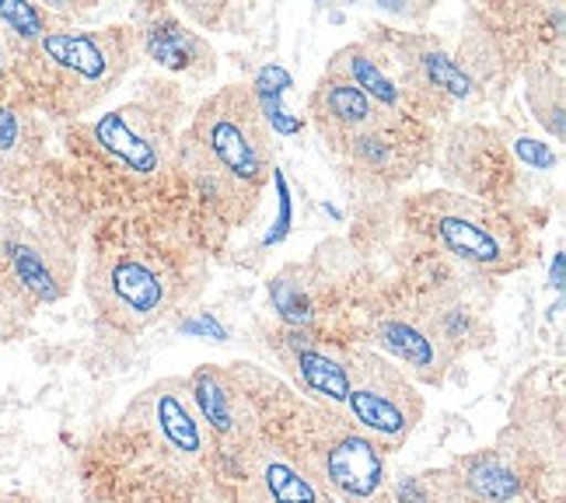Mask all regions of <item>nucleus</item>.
<instances>
[{"mask_svg":"<svg viewBox=\"0 0 566 503\" xmlns=\"http://www.w3.org/2000/svg\"><path fill=\"white\" fill-rule=\"evenodd\" d=\"M140 56V32L129 25L108 29H53L29 53L14 56V77H21L42 108L77 119L116 92Z\"/></svg>","mask_w":566,"mask_h":503,"instance_id":"obj_1","label":"nucleus"},{"mask_svg":"<svg viewBox=\"0 0 566 503\" xmlns=\"http://www.w3.org/2000/svg\"><path fill=\"white\" fill-rule=\"evenodd\" d=\"M189 155L200 171L234 186H263L273 171V134L249 87L231 84L203 102L189 129Z\"/></svg>","mask_w":566,"mask_h":503,"instance_id":"obj_2","label":"nucleus"},{"mask_svg":"<svg viewBox=\"0 0 566 503\" xmlns=\"http://www.w3.org/2000/svg\"><path fill=\"white\" fill-rule=\"evenodd\" d=\"M343 412L350 427L381 451H399L423 420V396L399 364L375 349H354Z\"/></svg>","mask_w":566,"mask_h":503,"instance_id":"obj_3","label":"nucleus"},{"mask_svg":"<svg viewBox=\"0 0 566 503\" xmlns=\"http://www.w3.org/2000/svg\"><path fill=\"white\" fill-rule=\"evenodd\" d=\"M427 231L438 238V245L448 249L479 270L507 273L521 266V242L511 221H504L490 207L465 200L454 192H433L423 203Z\"/></svg>","mask_w":566,"mask_h":503,"instance_id":"obj_4","label":"nucleus"},{"mask_svg":"<svg viewBox=\"0 0 566 503\" xmlns=\"http://www.w3.org/2000/svg\"><path fill=\"white\" fill-rule=\"evenodd\" d=\"M88 294L105 322L119 329H144L165 318L171 304V283L155 259L140 252L98 255L88 273Z\"/></svg>","mask_w":566,"mask_h":503,"instance_id":"obj_5","label":"nucleus"},{"mask_svg":"<svg viewBox=\"0 0 566 503\" xmlns=\"http://www.w3.org/2000/svg\"><path fill=\"white\" fill-rule=\"evenodd\" d=\"M0 276L32 304H53L74 287V249L50 228L0 217Z\"/></svg>","mask_w":566,"mask_h":503,"instance_id":"obj_6","label":"nucleus"},{"mask_svg":"<svg viewBox=\"0 0 566 503\" xmlns=\"http://www.w3.org/2000/svg\"><path fill=\"white\" fill-rule=\"evenodd\" d=\"M301 462L322 483V490L343 503H391V479L385 451L354 427L325 433L301 454Z\"/></svg>","mask_w":566,"mask_h":503,"instance_id":"obj_7","label":"nucleus"},{"mask_svg":"<svg viewBox=\"0 0 566 503\" xmlns=\"http://www.w3.org/2000/svg\"><path fill=\"white\" fill-rule=\"evenodd\" d=\"M396 71L409 113H438L448 102L475 98V81L459 60H451L444 46L430 35H409L399 42V53L388 60Z\"/></svg>","mask_w":566,"mask_h":503,"instance_id":"obj_8","label":"nucleus"},{"mask_svg":"<svg viewBox=\"0 0 566 503\" xmlns=\"http://www.w3.org/2000/svg\"><path fill=\"white\" fill-rule=\"evenodd\" d=\"M92 137L108 158L134 175H158L171 161V129L144 105H119L92 123Z\"/></svg>","mask_w":566,"mask_h":503,"instance_id":"obj_9","label":"nucleus"},{"mask_svg":"<svg viewBox=\"0 0 566 503\" xmlns=\"http://www.w3.org/2000/svg\"><path fill=\"white\" fill-rule=\"evenodd\" d=\"M375 343L391 360H399V367L412 381L423 385H441L451 364L459 360V354L451 349V343L438 329V322L430 318V312H391L378 318Z\"/></svg>","mask_w":566,"mask_h":503,"instance_id":"obj_10","label":"nucleus"},{"mask_svg":"<svg viewBox=\"0 0 566 503\" xmlns=\"http://www.w3.org/2000/svg\"><path fill=\"white\" fill-rule=\"evenodd\" d=\"M276 357L304 396L315 399L318 406L343 412L346 391H350V354H339V349L312 336L291 333L276 346Z\"/></svg>","mask_w":566,"mask_h":503,"instance_id":"obj_11","label":"nucleus"},{"mask_svg":"<svg viewBox=\"0 0 566 503\" xmlns=\"http://www.w3.org/2000/svg\"><path fill=\"white\" fill-rule=\"evenodd\" d=\"M308 113L318 126V134L336 147H346L360 134H367V129L391 123V116H385L360 87H354L346 77L329 74V71L322 74L318 87L312 92Z\"/></svg>","mask_w":566,"mask_h":503,"instance_id":"obj_12","label":"nucleus"},{"mask_svg":"<svg viewBox=\"0 0 566 503\" xmlns=\"http://www.w3.org/2000/svg\"><path fill=\"white\" fill-rule=\"evenodd\" d=\"M147 406H150V427H155L161 448L171 458H179V462H200L210 451V433L189 399L186 378L158 381L147 391Z\"/></svg>","mask_w":566,"mask_h":503,"instance_id":"obj_13","label":"nucleus"},{"mask_svg":"<svg viewBox=\"0 0 566 503\" xmlns=\"http://www.w3.org/2000/svg\"><path fill=\"white\" fill-rule=\"evenodd\" d=\"M245 472L259 503H333L301 458L266 441L245 444Z\"/></svg>","mask_w":566,"mask_h":503,"instance_id":"obj_14","label":"nucleus"},{"mask_svg":"<svg viewBox=\"0 0 566 503\" xmlns=\"http://www.w3.org/2000/svg\"><path fill=\"white\" fill-rule=\"evenodd\" d=\"M186 385H189V399L213 441H242V448L252 441L249 402L242 391H238L228 370L200 367Z\"/></svg>","mask_w":566,"mask_h":503,"instance_id":"obj_15","label":"nucleus"},{"mask_svg":"<svg viewBox=\"0 0 566 503\" xmlns=\"http://www.w3.org/2000/svg\"><path fill=\"white\" fill-rule=\"evenodd\" d=\"M329 74L346 77L354 87L371 98L385 116L391 119H409V102L406 92L391 71V63L385 53H378L371 42H354V46H343L333 60H329Z\"/></svg>","mask_w":566,"mask_h":503,"instance_id":"obj_16","label":"nucleus"},{"mask_svg":"<svg viewBox=\"0 0 566 503\" xmlns=\"http://www.w3.org/2000/svg\"><path fill=\"white\" fill-rule=\"evenodd\" d=\"M140 53H147L150 60H158L161 67L189 74V77H207L217 67L210 42L200 32L186 29L171 11H158L144 25Z\"/></svg>","mask_w":566,"mask_h":503,"instance_id":"obj_17","label":"nucleus"},{"mask_svg":"<svg viewBox=\"0 0 566 503\" xmlns=\"http://www.w3.org/2000/svg\"><path fill=\"white\" fill-rule=\"evenodd\" d=\"M448 472L454 475L462 503H517L525 496L517 472H511L504 458H496L493 451L459 458Z\"/></svg>","mask_w":566,"mask_h":503,"instance_id":"obj_18","label":"nucleus"},{"mask_svg":"<svg viewBox=\"0 0 566 503\" xmlns=\"http://www.w3.org/2000/svg\"><path fill=\"white\" fill-rule=\"evenodd\" d=\"M409 119H391L385 126H375L360 134L357 140H350V155L360 161V168L378 171L385 179H402V175H412L409 168L417 165V147L409 140Z\"/></svg>","mask_w":566,"mask_h":503,"instance_id":"obj_19","label":"nucleus"},{"mask_svg":"<svg viewBox=\"0 0 566 503\" xmlns=\"http://www.w3.org/2000/svg\"><path fill=\"white\" fill-rule=\"evenodd\" d=\"M39 155L35 119L25 116L11 102H0V179L25 171Z\"/></svg>","mask_w":566,"mask_h":503,"instance_id":"obj_20","label":"nucleus"},{"mask_svg":"<svg viewBox=\"0 0 566 503\" xmlns=\"http://www.w3.org/2000/svg\"><path fill=\"white\" fill-rule=\"evenodd\" d=\"M46 32H53L46 8L21 4V0H0V35L8 39L14 56L29 53Z\"/></svg>","mask_w":566,"mask_h":503,"instance_id":"obj_21","label":"nucleus"},{"mask_svg":"<svg viewBox=\"0 0 566 503\" xmlns=\"http://www.w3.org/2000/svg\"><path fill=\"white\" fill-rule=\"evenodd\" d=\"M391 503H462L451 472H420L391 479Z\"/></svg>","mask_w":566,"mask_h":503,"instance_id":"obj_22","label":"nucleus"},{"mask_svg":"<svg viewBox=\"0 0 566 503\" xmlns=\"http://www.w3.org/2000/svg\"><path fill=\"white\" fill-rule=\"evenodd\" d=\"M32 315H35V304L21 294L11 280L0 276V343H14L25 336Z\"/></svg>","mask_w":566,"mask_h":503,"instance_id":"obj_23","label":"nucleus"},{"mask_svg":"<svg viewBox=\"0 0 566 503\" xmlns=\"http://www.w3.org/2000/svg\"><path fill=\"white\" fill-rule=\"evenodd\" d=\"M514 150H517V158H521V161H528V165L538 168V171L556 168V155L549 150V144H538V140H532V137H521V140L514 144Z\"/></svg>","mask_w":566,"mask_h":503,"instance_id":"obj_24","label":"nucleus"},{"mask_svg":"<svg viewBox=\"0 0 566 503\" xmlns=\"http://www.w3.org/2000/svg\"><path fill=\"white\" fill-rule=\"evenodd\" d=\"M14 53L8 46V39L0 35V102H8V92H11V84H14Z\"/></svg>","mask_w":566,"mask_h":503,"instance_id":"obj_25","label":"nucleus"},{"mask_svg":"<svg viewBox=\"0 0 566 503\" xmlns=\"http://www.w3.org/2000/svg\"><path fill=\"white\" fill-rule=\"evenodd\" d=\"M0 503H35V500L25 496V493H8V490H0Z\"/></svg>","mask_w":566,"mask_h":503,"instance_id":"obj_26","label":"nucleus"},{"mask_svg":"<svg viewBox=\"0 0 566 503\" xmlns=\"http://www.w3.org/2000/svg\"><path fill=\"white\" fill-rule=\"evenodd\" d=\"M553 283L563 287V255H556V273H553Z\"/></svg>","mask_w":566,"mask_h":503,"instance_id":"obj_27","label":"nucleus"}]
</instances>
